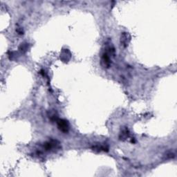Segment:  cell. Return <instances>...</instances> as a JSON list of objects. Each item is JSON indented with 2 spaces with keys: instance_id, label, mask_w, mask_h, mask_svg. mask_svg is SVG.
<instances>
[{
  "instance_id": "obj_9",
  "label": "cell",
  "mask_w": 177,
  "mask_h": 177,
  "mask_svg": "<svg viewBox=\"0 0 177 177\" xmlns=\"http://www.w3.org/2000/svg\"><path fill=\"white\" fill-rule=\"evenodd\" d=\"M175 157V154L172 151H168L165 155V159H172Z\"/></svg>"
},
{
  "instance_id": "obj_4",
  "label": "cell",
  "mask_w": 177,
  "mask_h": 177,
  "mask_svg": "<svg viewBox=\"0 0 177 177\" xmlns=\"http://www.w3.org/2000/svg\"><path fill=\"white\" fill-rule=\"evenodd\" d=\"M130 40H131V36L128 33H126V32L123 33L120 37L121 46L123 47L124 48L127 47L129 44H130Z\"/></svg>"
},
{
  "instance_id": "obj_8",
  "label": "cell",
  "mask_w": 177,
  "mask_h": 177,
  "mask_svg": "<svg viewBox=\"0 0 177 177\" xmlns=\"http://www.w3.org/2000/svg\"><path fill=\"white\" fill-rule=\"evenodd\" d=\"M29 44H28V43L26 42L22 43L19 47V51L22 53V54H26L28 50H29Z\"/></svg>"
},
{
  "instance_id": "obj_10",
  "label": "cell",
  "mask_w": 177,
  "mask_h": 177,
  "mask_svg": "<svg viewBox=\"0 0 177 177\" xmlns=\"http://www.w3.org/2000/svg\"><path fill=\"white\" fill-rule=\"evenodd\" d=\"M16 57V54H15V52L12 51H10L9 53V58L10 60H13Z\"/></svg>"
},
{
  "instance_id": "obj_7",
  "label": "cell",
  "mask_w": 177,
  "mask_h": 177,
  "mask_svg": "<svg viewBox=\"0 0 177 177\" xmlns=\"http://www.w3.org/2000/svg\"><path fill=\"white\" fill-rule=\"evenodd\" d=\"M130 130L127 127H124L123 130H121L120 134H119V139L122 141H125L130 137Z\"/></svg>"
},
{
  "instance_id": "obj_6",
  "label": "cell",
  "mask_w": 177,
  "mask_h": 177,
  "mask_svg": "<svg viewBox=\"0 0 177 177\" xmlns=\"http://www.w3.org/2000/svg\"><path fill=\"white\" fill-rule=\"evenodd\" d=\"M109 146L107 144H98V145H93L92 148V150L95 152H100V151H109Z\"/></svg>"
},
{
  "instance_id": "obj_11",
  "label": "cell",
  "mask_w": 177,
  "mask_h": 177,
  "mask_svg": "<svg viewBox=\"0 0 177 177\" xmlns=\"http://www.w3.org/2000/svg\"><path fill=\"white\" fill-rule=\"evenodd\" d=\"M17 32L18 33V34L19 35H23L24 34V31L22 29H20V28H18V29H17Z\"/></svg>"
},
{
  "instance_id": "obj_2",
  "label": "cell",
  "mask_w": 177,
  "mask_h": 177,
  "mask_svg": "<svg viewBox=\"0 0 177 177\" xmlns=\"http://www.w3.org/2000/svg\"><path fill=\"white\" fill-rule=\"evenodd\" d=\"M42 147L44 150L47 151H55L60 150V149L61 148L60 143L57 140H54V139H50L43 143Z\"/></svg>"
},
{
  "instance_id": "obj_12",
  "label": "cell",
  "mask_w": 177,
  "mask_h": 177,
  "mask_svg": "<svg viewBox=\"0 0 177 177\" xmlns=\"http://www.w3.org/2000/svg\"><path fill=\"white\" fill-rule=\"evenodd\" d=\"M39 73H40V74L42 75V76H43V77L46 76V73H45V71L44 69L40 70Z\"/></svg>"
},
{
  "instance_id": "obj_1",
  "label": "cell",
  "mask_w": 177,
  "mask_h": 177,
  "mask_svg": "<svg viewBox=\"0 0 177 177\" xmlns=\"http://www.w3.org/2000/svg\"><path fill=\"white\" fill-rule=\"evenodd\" d=\"M115 53L114 48L112 46H109L106 49L101 57V64L106 69H109L111 67V55H113Z\"/></svg>"
},
{
  "instance_id": "obj_5",
  "label": "cell",
  "mask_w": 177,
  "mask_h": 177,
  "mask_svg": "<svg viewBox=\"0 0 177 177\" xmlns=\"http://www.w3.org/2000/svg\"><path fill=\"white\" fill-rule=\"evenodd\" d=\"M60 57L62 62H68L70 60L71 57V52L69 51V49H62Z\"/></svg>"
},
{
  "instance_id": "obj_3",
  "label": "cell",
  "mask_w": 177,
  "mask_h": 177,
  "mask_svg": "<svg viewBox=\"0 0 177 177\" xmlns=\"http://www.w3.org/2000/svg\"><path fill=\"white\" fill-rule=\"evenodd\" d=\"M57 128L60 131H62L64 134H67L69 131L70 130V125L69 123L68 122V120L65 119H60L58 118L57 120L56 121Z\"/></svg>"
}]
</instances>
